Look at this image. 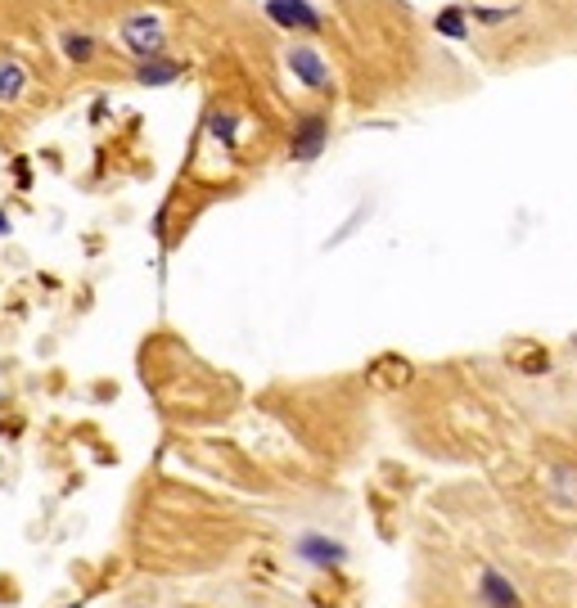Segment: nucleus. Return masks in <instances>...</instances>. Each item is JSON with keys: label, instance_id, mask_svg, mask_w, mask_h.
Wrapping results in <instances>:
<instances>
[{"label": "nucleus", "instance_id": "1", "mask_svg": "<svg viewBox=\"0 0 577 608\" xmlns=\"http://www.w3.org/2000/svg\"><path fill=\"white\" fill-rule=\"evenodd\" d=\"M505 360L519 375H545V370H551V347H541L537 339H514L505 347Z\"/></svg>", "mask_w": 577, "mask_h": 608}, {"label": "nucleus", "instance_id": "2", "mask_svg": "<svg viewBox=\"0 0 577 608\" xmlns=\"http://www.w3.org/2000/svg\"><path fill=\"white\" fill-rule=\"evenodd\" d=\"M371 383L384 388V392L406 388V383H411V360H402V356H379V360L371 365Z\"/></svg>", "mask_w": 577, "mask_h": 608}, {"label": "nucleus", "instance_id": "3", "mask_svg": "<svg viewBox=\"0 0 577 608\" xmlns=\"http://www.w3.org/2000/svg\"><path fill=\"white\" fill-rule=\"evenodd\" d=\"M321 144H325V117H308V122H302V131H298V149H293V154L298 159H316Z\"/></svg>", "mask_w": 577, "mask_h": 608}, {"label": "nucleus", "instance_id": "4", "mask_svg": "<svg viewBox=\"0 0 577 608\" xmlns=\"http://www.w3.org/2000/svg\"><path fill=\"white\" fill-rule=\"evenodd\" d=\"M289 68H298V77L308 81L312 90L325 86V64H321V59H316L312 50H293V54H289Z\"/></svg>", "mask_w": 577, "mask_h": 608}, {"label": "nucleus", "instance_id": "5", "mask_svg": "<svg viewBox=\"0 0 577 608\" xmlns=\"http://www.w3.org/2000/svg\"><path fill=\"white\" fill-rule=\"evenodd\" d=\"M127 41L136 46V54H154V46H159V23H149L145 14L131 18V23H127Z\"/></svg>", "mask_w": 577, "mask_h": 608}, {"label": "nucleus", "instance_id": "6", "mask_svg": "<svg viewBox=\"0 0 577 608\" xmlns=\"http://www.w3.org/2000/svg\"><path fill=\"white\" fill-rule=\"evenodd\" d=\"M18 86H23V73H18V64H0V96H18Z\"/></svg>", "mask_w": 577, "mask_h": 608}, {"label": "nucleus", "instance_id": "7", "mask_svg": "<svg viewBox=\"0 0 577 608\" xmlns=\"http://www.w3.org/2000/svg\"><path fill=\"white\" fill-rule=\"evenodd\" d=\"M64 46H68V54H73V59H81V64H86L90 54H96V46H90V37H77V33H68V37H64Z\"/></svg>", "mask_w": 577, "mask_h": 608}]
</instances>
